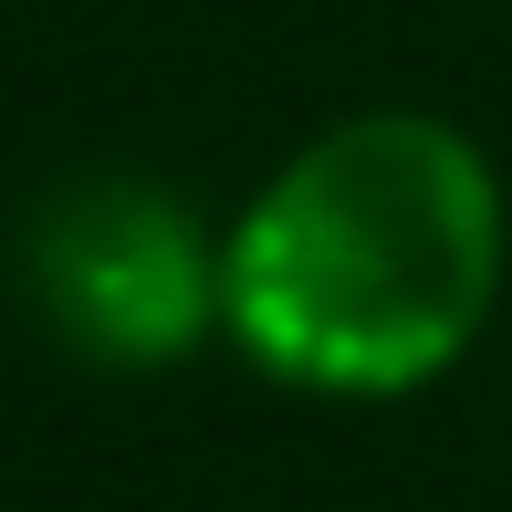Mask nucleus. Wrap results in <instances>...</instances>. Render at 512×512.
Returning a JSON list of instances; mask_svg holds the SVG:
<instances>
[{
	"instance_id": "f03ea898",
	"label": "nucleus",
	"mask_w": 512,
	"mask_h": 512,
	"mask_svg": "<svg viewBox=\"0 0 512 512\" xmlns=\"http://www.w3.org/2000/svg\"><path fill=\"white\" fill-rule=\"evenodd\" d=\"M21 304L95 377H168L220 345V230L147 168L53 178L21 220Z\"/></svg>"
},
{
	"instance_id": "f257e3e1",
	"label": "nucleus",
	"mask_w": 512,
	"mask_h": 512,
	"mask_svg": "<svg viewBox=\"0 0 512 512\" xmlns=\"http://www.w3.org/2000/svg\"><path fill=\"white\" fill-rule=\"evenodd\" d=\"M502 272L492 147L439 105H356L220 220V345L293 398L387 408L492 335Z\"/></svg>"
}]
</instances>
